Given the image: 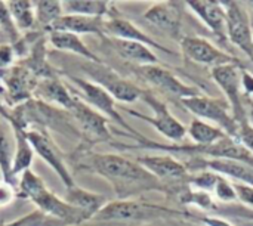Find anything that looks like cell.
Instances as JSON below:
<instances>
[{"label":"cell","instance_id":"1","mask_svg":"<svg viewBox=\"0 0 253 226\" xmlns=\"http://www.w3.org/2000/svg\"><path fill=\"white\" fill-rule=\"evenodd\" d=\"M71 166L76 172L104 178L111 185L117 200H133L148 191H165V187L136 160L122 154L95 152L80 145L73 154Z\"/></svg>","mask_w":253,"mask_h":226},{"label":"cell","instance_id":"2","mask_svg":"<svg viewBox=\"0 0 253 226\" xmlns=\"http://www.w3.org/2000/svg\"><path fill=\"white\" fill-rule=\"evenodd\" d=\"M65 77L71 83V86H70L71 92L79 99H82L86 105H89L92 110H95L99 114H102L108 121H113V123L119 124L138 144H141V142H144L147 139L142 133H139L136 129H133L129 123H126V120L123 118V115L120 114V111L116 107L114 98L107 90H104L101 86L92 83L87 78H82V77L70 75V74H65Z\"/></svg>","mask_w":253,"mask_h":226},{"label":"cell","instance_id":"3","mask_svg":"<svg viewBox=\"0 0 253 226\" xmlns=\"http://www.w3.org/2000/svg\"><path fill=\"white\" fill-rule=\"evenodd\" d=\"M179 215L178 212L151 204L141 203L136 200H114L108 201L93 218L95 222H107V224H133V222H148L160 218Z\"/></svg>","mask_w":253,"mask_h":226},{"label":"cell","instance_id":"4","mask_svg":"<svg viewBox=\"0 0 253 226\" xmlns=\"http://www.w3.org/2000/svg\"><path fill=\"white\" fill-rule=\"evenodd\" d=\"M68 113L82 136V145L90 148L92 145H98V144L110 145L111 142H114L113 133L108 127V120L102 114L86 105L77 96Z\"/></svg>","mask_w":253,"mask_h":226},{"label":"cell","instance_id":"5","mask_svg":"<svg viewBox=\"0 0 253 226\" xmlns=\"http://www.w3.org/2000/svg\"><path fill=\"white\" fill-rule=\"evenodd\" d=\"M82 70L87 74L89 77L87 80L107 90L114 98V101L132 104L141 99L142 89L133 84L132 81L123 78L117 71H114L111 67L105 65L104 62L86 61L82 65Z\"/></svg>","mask_w":253,"mask_h":226},{"label":"cell","instance_id":"6","mask_svg":"<svg viewBox=\"0 0 253 226\" xmlns=\"http://www.w3.org/2000/svg\"><path fill=\"white\" fill-rule=\"evenodd\" d=\"M27 138L34 150V154H37L59 178V181L64 184L65 189L76 185L73 179V173L67 164L65 154L61 151V148L56 145L50 133L40 127H28L25 129Z\"/></svg>","mask_w":253,"mask_h":226},{"label":"cell","instance_id":"7","mask_svg":"<svg viewBox=\"0 0 253 226\" xmlns=\"http://www.w3.org/2000/svg\"><path fill=\"white\" fill-rule=\"evenodd\" d=\"M182 105L199 117V120H209L218 124V127L230 138L236 139L239 133V124L234 120L233 114L228 111L230 105L221 99L209 98L203 95L184 98L181 99Z\"/></svg>","mask_w":253,"mask_h":226},{"label":"cell","instance_id":"8","mask_svg":"<svg viewBox=\"0 0 253 226\" xmlns=\"http://www.w3.org/2000/svg\"><path fill=\"white\" fill-rule=\"evenodd\" d=\"M141 99L153 110L154 115L148 117V115H144V114L136 113L133 110H127V113L132 117H136V118H139L142 121H147L159 133H162L165 138H168V139H170L173 142H179V141H182L185 138V135H187L185 126L169 111L168 105L162 99H159L151 90H144V89H142Z\"/></svg>","mask_w":253,"mask_h":226},{"label":"cell","instance_id":"9","mask_svg":"<svg viewBox=\"0 0 253 226\" xmlns=\"http://www.w3.org/2000/svg\"><path fill=\"white\" fill-rule=\"evenodd\" d=\"M212 78L227 96L231 114L237 124L246 121L248 110L243 102V71H240L239 64H225L212 68Z\"/></svg>","mask_w":253,"mask_h":226},{"label":"cell","instance_id":"10","mask_svg":"<svg viewBox=\"0 0 253 226\" xmlns=\"http://www.w3.org/2000/svg\"><path fill=\"white\" fill-rule=\"evenodd\" d=\"M227 13L228 40L248 55L253 62V33L251 18L239 1H221Z\"/></svg>","mask_w":253,"mask_h":226},{"label":"cell","instance_id":"11","mask_svg":"<svg viewBox=\"0 0 253 226\" xmlns=\"http://www.w3.org/2000/svg\"><path fill=\"white\" fill-rule=\"evenodd\" d=\"M136 73L144 81H147L148 84L154 86L160 92L168 93L170 96L184 99V98H191V96L202 95L197 87H191V86L185 84L173 73H170L169 70H166L163 67L144 65V67H138Z\"/></svg>","mask_w":253,"mask_h":226},{"label":"cell","instance_id":"12","mask_svg":"<svg viewBox=\"0 0 253 226\" xmlns=\"http://www.w3.org/2000/svg\"><path fill=\"white\" fill-rule=\"evenodd\" d=\"M105 36H108L111 38H119V40L138 41V43H142V44H145V46H148L151 49L162 50L165 53L173 55V52L169 50L166 46L160 44L159 41L151 38L148 34H145L142 30H139L133 22L123 18L120 13H117L114 6L111 7L108 16L105 18Z\"/></svg>","mask_w":253,"mask_h":226},{"label":"cell","instance_id":"13","mask_svg":"<svg viewBox=\"0 0 253 226\" xmlns=\"http://www.w3.org/2000/svg\"><path fill=\"white\" fill-rule=\"evenodd\" d=\"M31 203L43 215L59 221L64 226H77L87 222V218L82 212L70 206L64 198H59L49 188L40 192Z\"/></svg>","mask_w":253,"mask_h":226},{"label":"cell","instance_id":"14","mask_svg":"<svg viewBox=\"0 0 253 226\" xmlns=\"http://www.w3.org/2000/svg\"><path fill=\"white\" fill-rule=\"evenodd\" d=\"M179 44H181L182 55L187 59L197 62L200 65H208L215 68L219 65L237 62L231 55L219 50L211 41L202 37H182L179 40Z\"/></svg>","mask_w":253,"mask_h":226},{"label":"cell","instance_id":"15","mask_svg":"<svg viewBox=\"0 0 253 226\" xmlns=\"http://www.w3.org/2000/svg\"><path fill=\"white\" fill-rule=\"evenodd\" d=\"M135 160L165 187V191L169 184L188 179L187 166L172 155H139Z\"/></svg>","mask_w":253,"mask_h":226},{"label":"cell","instance_id":"16","mask_svg":"<svg viewBox=\"0 0 253 226\" xmlns=\"http://www.w3.org/2000/svg\"><path fill=\"white\" fill-rule=\"evenodd\" d=\"M145 21L157 27L175 40H181L182 31V15L176 1H165L151 6L144 13Z\"/></svg>","mask_w":253,"mask_h":226},{"label":"cell","instance_id":"17","mask_svg":"<svg viewBox=\"0 0 253 226\" xmlns=\"http://www.w3.org/2000/svg\"><path fill=\"white\" fill-rule=\"evenodd\" d=\"M187 6L209 27V30L222 41L227 43V13L221 1L213 0H196L185 1Z\"/></svg>","mask_w":253,"mask_h":226},{"label":"cell","instance_id":"18","mask_svg":"<svg viewBox=\"0 0 253 226\" xmlns=\"http://www.w3.org/2000/svg\"><path fill=\"white\" fill-rule=\"evenodd\" d=\"M33 96L44 104H49L65 111H68L73 107L76 99V95L71 92V87L62 83L58 77L37 80Z\"/></svg>","mask_w":253,"mask_h":226},{"label":"cell","instance_id":"19","mask_svg":"<svg viewBox=\"0 0 253 226\" xmlns=\"http://www.w3.org/2000/svg\"><path fill=\"white\" fill-rule=\"evenodd\" d=\"M4 87L9 98H13V105L18 107L30 99H33L37 78L31 75L22 65L4 70Z\"/></svg>","mask_w":253,"mask_h":226},{"label":"cell","instance_id":"20","mask_svg":"<svg viewBox=\"0 0 253 226\" xmlns=\"http://www.w3.org/2000/svg\"><path fill=\"white\" fill-rule=\"evenodd\" d=\"M49 31H67L73 34H96L105 36V18L83 16V15H62L56 19Z\"/></svg>","mask_w":253,"mask_h":226},{"label":"cell","instance_id":"21","mask_svg":"<svg viewBox=\"0 0 253 226\" xmlns=\"http://www.w3.org/2000/svg\"><path fill=\"white\" fill-rule=\"evenodd\" d=\"M64 200L70 206H73L74 209L82 212L87 218V221H92V218L108 203V198L105 195L83 189L79 185L67 188Z\"/></svg>","mask_w":253,"mask_h":226},{"label":"cell","instance_id":"22","mask_svg":"<svg viewBox=\"0 0 253 226\" xmlns=\"http://www.w3.org/2000/svg\"><path fill=\"white\" fill-rule=\"evenodd\" d=\"M108 41L111 47L122 56L125 61L133 62L138 67L144 65H157L159 58L153 52L151 47L138 43V41H129V40H119V38H111L108 37Z\"/></svg>","mask_w":253,"mask_h":226},{"label":"cell","instance_id":"23","mask_svg":"<svg viewBox=\"0 0 253 226\" xmlns=\"http://www.w3.org/2000/svg\"><path fill=\"white\" fill-rule=\"evenodd\" d=\"M13 139H15V154H13V166H12V176L16 179L21 173L31 169L33 158H34V150L27 138V132L22 126L16 124L15 121H9ZM18 181V179H16Z\"/></svg>","mask_w":253,"mask_h":226},{"label":"cell","instance_id":"24","mask_svg":"<svg viewBox=\"0 0 253 226\" xmlns=\"http://www.w3.org/2000/svg\"><path fill=\"white\" fill-rule=\"evenodd\" d=\"M202 169H209L213 173L233 178L240 181V184L252 185L253 187V167L236 160H225V158H215V160H205L202 161Z\"/></svg>","mask_w":253,"mask_h":226},{"label":"cell","instance_id":"25","mask_svg":"<svg viewBox=\"0 0 253 226\" xmlns=\"http://www.w3.org/2000/svg\"><path fill=\"white\" fill-rule=\"evenodd\" d=\"M49 43L52 44V47H55L56 50H62V52H70L74 53L77 56H82L84 61H90V62H102L87 46L86 43L80 38V36L73 34V33H67V31H49Z\"/></svg>","mask_w":253,"mask_h":226},{"label":"cell","instance_id":"26","mask_svg":"<svg viewBox=\"0 0 253 226\" xmlns=\"http://www.w3.org/2000/svg\"><path fill=\"white\" fill-rule=\"evenodd\" d=\"M13 154H15V139L13 132L9 124H0V173L1 179L12 187H18V181L12 176V166H13Z\"/></svg>","mask_w":253,"mask_h":226},{"label":"cell","instance_id":"27","mask_svg":"<svg viewBox=\"0 0 253 226\" xmlns=\"http://www.w3.org/2000/svg\"><path fill=\"white\" fill-rule=\"evenodd\" d=\"M61 3L64 15H83L98 18H107L113 7L111 1L102 0H67Z\"/></svg>","mask_w":253,"mask_h":226},{"label":"cell","instance_id":"28","mask_svg":"<svg viewBox=\"0 0 253 226\" xmlns=\"http://www.w3.org/2000/svg\"><path fill=\"white\" fill-rule=\"evenodd\" d=\"M7 10L13 19L18 31H28L36 25L34 4L30 0H10L6 1Z\"/></svg>","mask_w":253,"mask_h":226},{"label":"cell","instance_id":"29","mask_svg":"<svg viewBox=\"0 0 253 226\" xmlns=\"http://www.w3.org/2000/svg\"><path fill=\"white\" fill-rule=\"evenodd\" d=\"M187 133L196 142V145H213V144L222 141L224 138H227V135L219 127H215L209 123H205L203 120H199V118H196L190 123Z\"/></svg>","mask_w":253,"mask_h":226},{"label":"cell","instance_id":"30","mask_svg":"<svg viewBox=\"0 0 253 226\" xmlns=\"http://www.w3.org/2000/svg\"><path fill=\"white\" fill-rule=\"evenodd\" d=\"M47 187L43 182V179L39 175H36L31 169H28L24 173H21V178L18 179L16 198L27 200V201H33Z\"/></svg>","mask_w":253,"mask_h":226},{"label":"cell","instance_id":"31","mask_svg":"<svg viewBox=\"0 0 253 226\" xmlns=\"http://www.w3.org/2000/svg\"><path fill=\"white\" fill-rule=\"evenodd\" d=\"M34 4V15L36 24L43 28H50L52 24L64 15L62 3L56 0H37L33 1Z\"/></svg>","mask_w":253,"mask_h":226},{"label":"cell","instance_id":"32","mask_svg":"<svg viewBox=\"0 0 253 226\" xmlns=\"http://www.w3.org/2000/svg\"><path fill=\"white\" fill-rule=\"evenodd\" d=\"M0 226H64L59 221L56 219H52L46 215H43L40 210H33L30 212L28 215L13 221V222H9V224H4V225Z\"/></svg>","mask_w":253,"mask_h":226},{"label":"cell","instance_id":"33","mask_svg":"<svg viewBox=\"0 0 253 226\" xmlns=\"http://www.w3.org/2000/svg\"><path fill=\"white\" fill-rule=\"evenodd\" d=\"M213 194L224 203H228V201H234L237 200V194H236V189L233 187V184H230L224 176H219V181L213 189Z\"/></svg>","mask_w":253,"mask_h":226},{"label":"cell","instance_id":"34","mask_svg":"<svg viewBox=\"0 0 253 226\" xmlns=\"http://www.w3.org/2000/svg\"><path fill=\"white\" fill-rule=\"evenodd\" d=\"M0 27L6 34H9V37H12L15 40L19 38V31L13 24V19L6 6V1H0Z\"/></svg>","mask_w":253,"mask_h":226},{"label":"cell","instance_id":"35","mask_svg":"<svg viewBox=\"0 0 253 226\" xmlns=\"http://www.w3.org/2000/svg\"><path fill=\"white\" fill-rule=\"evenodd\" d=\"M249 152L253 154V126L251 124L249 118L239 124V133L236 138Z\"/></svg>","mask_w":253,"mask_h":226},{"label":"cell","instance_id":"36","mask_svg":"<svg viewBox=\"0 0 253 226\" xmlns=\"http://www.w3.org/2000/svg\"><path fill=\"white\" fill-rule=\"evenodd\" d=\"M16 198V188L10 184L0 181V207H7Z\"/></svg>","mask_w":253,"mask_h":226},{"label":"cell","instance_id":"37","mask_svg":"<svg viewBox=\"0 0 253 226\" xmlns=\"http://www.w3.org/2000/svg\"><path fill=\"white\" fill-rule=\"evenodd\" d=\"M234 189H236V194H237V198L253 207V187L252 185H246V184H233Z\"/></svg>","mask_w":253,"mask_h":226},{"label":"cell","instance_id":"38","mask_svg":"<svg viewBox=\"0 0 253 226\" xmlns=\"http://www.w3.org/2000/svg\"><path fill=\"white\" fill-rule=\"evenodd\" d=\"M13 56H15V49L12 46H0V70H9L12 62H13Z\"/></svg>","mask_w":253,"mask_h":226},{"label":"cell","instance_id":"39","mask_svg":"<svg viewBox=\"0 0 253 226\" xmlns=\"http://www.w3.org/2000/svg\"><path fill=\"white\" fill-rule=\"evenodd\" d=\"M243 92L253 95V77L249 73H243Z\"/></svg>","mask_w":253,"mask_h":226},{"label":"cell","instance_id":"40","mask_svg":"<svg viewBox=\"0 0 253 226\" xmlns=\"http://www.w3.org/2000/svg\"><path fill=\"white\" fill-rule=\"evenodd\" d=\"M203 222L209 226H231L230 224H227L224 221H219V219H203Z\"/></svg>","mask_w":253,"mask_h":226},{"label":"cell","instance_id":"41","mask_svg":"<svg viewBox=\"0 0 253 226\" xmlns=\"http://www.w3.org/2000/svg\"><path fill=\"white\" fill-rule=\"evenodd\" d=\"M0 117H1V118H4L6 121L9 120V111H7V110H4V107L1 105V101H0Z\"/></svg>","mask_w":253,"mask_h":226},{"label":"cell","instance_id":"42","mask_svg":"<svg viewBox=\"0 0 253 226\" xmlns=\"http://www.w3.org/2000/svg\"><path fill=\"white\" fill-rule=\"evenodd\" d=\"M248 118H249L251 124L253 126V104H251V108L248 110Z\"/></svg>","mask_w":253,"mask_h":226}]
</instances>
